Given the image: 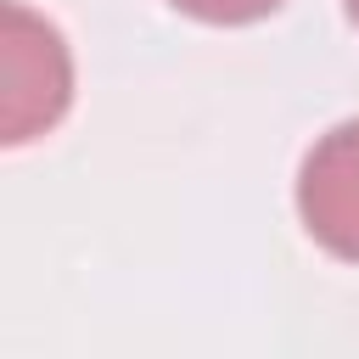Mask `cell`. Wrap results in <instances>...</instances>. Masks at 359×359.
Segmentation results:
<instances>
[{
    "instance_id": "obj_3",
    "label": "cell",
    "mask_w": 359,
    "mask_h": 359,
    "mask_svg": "<svg viewBox=\"0 0 359 359\" xmlns=\"http://www.w3.org/2000/svg\"><path fill=\"white\" fill-rule=\"evenodd\" d=\"M185 17L196 22H219V28H236V22H258L269 11H280L286 0H174Z\"/></svg>"
},
{
    "instance_id": "obj_2",
    "label": "cell",
    "mask_w": 359,
    "mask_h": 359,
    "mask_svg": "<svg viewBox=\"0 0 359 359\" xmlns=\"http://www.w3.org/2000/svg\"><path fill=\"white\" fill-rule=\"evenodd\" d=\"M303 230L331 252L359 264V118L325 129L297 168Z\"/></svg>"
},
{
    "instance_id": "obj_1",
    "label": "cell",
    "mask_w": 359,
    "mask_h": 359,
    "mask_svg": "<svg viewBox=\"0 0 359 359\" xmlns=\"http://www.w3.org/2000/svg\"><path fill=\"white\" fill-rule=\"evenodd\" d=\"M6 112H0V129L11 146L45 135L67 101H73V62H67V45L62 34L34 17L28 6H6Z\"/></svg>"
},
{
    "instance_id": "obj_4",
    "label": "cell",
    "mask_w": 359,
    "mask_h": 359,
    "mask_svg": "<svg viewBox=\"0 0 359 359\" xmlns=\"http://www.w3.org/2000/svg\"><path fill=\"white\" fill-rule=\"evenodd\" d=\"M342 6H348V17H353V22H359V0H342Z\"/></svg>"
}]
</instances>
